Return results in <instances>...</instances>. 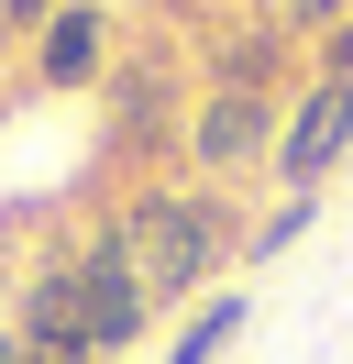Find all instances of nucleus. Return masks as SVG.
I'll use <instances>...</instances> for the list:
<instances>
[{
  "label": "nucleus",
  "mask_w": 353,
  "mask_h": 364,
  "mask_svg": "<svg viewBox=\"0 0 353 364\" xmlns=\"http://www.w3.org/2000/svg\"><path fill=\"white\" fill-rule=\"evenodd\" d=\"M122 254H132V276H144V298L166 309V298H188L199 276L221 265V254H243V232H232L221 199L188 188V199H144V210H132V221H122Z\"/></svg>",
  "instance_id": "1"
},
{
  "label": "nucleus",
  "mask_w": 353,
  "mask_h": 364,
  "mask_svg": "<svg viewBox=\"0 0 353 364\" xmlns=\"http://www.w3.org/2000/svg\"><path fill=\"white\" fill-rule=\"evenodd\" d=\"M66 309H78V353H122V342H144L154 298H144V276H132V254H122V221L88 243V265H66Z\"/></svg>",
  "instance_id": "2"
},
{
  "label": "nucleus",
  "mask_w": 353,
  "mask_h": 364,
  "mask_svg": "<svg viewBox=\"0 0 353 364\" xmlns=\"http://www.w3.org/2000/svg\"><path fill=\"white\" fill-rule=\"evenodd\" d=\"M342 155H353V89L309 77V100L287 111V133H276V155H265V166H276V188H287V199H309V188H320Z\"/></svg>",
  "instance_id": "3"
},
{
  "label": "nucleus",
  "mask_w": 353,
  "mask_h": 364,
  "mask_svg": "<svg viewBox=\"0 0 353 364\" xmlns=\"http://www.w3.org/2000/svg\"><path fill=\"white\" fill-rule=\"evenodd\" d=\"M188 155L210 166V177H232V166L276 155V100H254V89H210V100H199V122H188Z\"/></svg>",
  "instance_id": "4"
},
{
  "label": "nucleus",
  "mask_w": 353,
  "mask_h": 364,
  "mask_svg": "<svg viewBox=\"0 0 353 364\" xmlns=\"http://www.w3.org/2000/svg\"><path fill=\"white\" fill-rule=\"evenodd\" d=\"M33 77H44V89H88V77H110V11H100V0H66L56 23L33 33Z\"/></svg>",
  "instance_id": "5"
},
{
  "label": "nucleus",
  "mask_w": 353,
  "mask_h": 364,
  "mask_svg": "<svg viewBox=\"0 0 353 364\" xmlns=\"http://www.w3.org/2000/svg\"><path fill=\"white\" fill-rule=\"evenodd\" d=\"M243 320H254V298H232V287H221V298H199V320L166 342V364H210V353H232V342H243Z\"/></svg>",
  "instance_id": "6"
},
{
  "label": "nucleus",
  "mask_w": 353,
  "mask_h": 364,
  "mask_svg": "<svg viewBox=\"0 0 353 364\" xmlns=\"http://www.w3.org/2000/svg\"><path fill=\"white\" fill-rule=\"evenodd\" d=\"M276 77H287V33H232V45H221V89L276 100Z\"/></svg>",
  "instance_id": "7"
},
{
  "label": "nucleus",
  "mask_w": 353,
  "mask_h": 364,
  "mask_svg": "<svg viewBox=\"0 0 353 364\" xmlns=\"http://www.w3.org/2000/svg\"><path fill=\"white\" fill-rule=\"evenodd\" d=\"M309 221H320V210H309V199H276V210H265L254 232H243V254H287V243H298Z\"/></svg>",
  "instance_id": "8"
},
{
  "label": "nucleus",
  "mask_w": 353,
  "mask_h": 364,
  "mask_svg": "<svg viewBox=\"0 0 353 364\" xmlns=\"http://www.w3.org/2000/svg\"><path fill=\"white\" fill-rule=\"evenodd\" d=\"M320 77H331V89H353V23L320 33Z\"/></svg>",
  "instance_id": "9"
},
{
  "label": "nucleus",
  "mask_w": 353,
  "mask_h": 364,
  "mask_svg": "<svg viewBox=\"0 0 353 364\" xmlns=\"http://www.w3.org/2000/svg\"><path fill=\"white\" fill-rule=\"evenodd\" d=\"M56 11H66V0H0V33H44Z\"/></svg>",
  "instance_id": "10"
},
{
  "label": "nucleus",
  "mask_w": 353,
  "mask_h": 364,
  "mask_svg": "<svg viewBox=\"0 0 353 364\" xmlns=\"http://www.w3.org/2000/svg\"><path fill=\"white\" fill-rule=\"evenodd\" d=\"M22 364H88L78 342H22Z\"/></svg>",
  "instance_id": "11"
},
{
  "label": "nucleus",
  "mask_w": 353,
  "mask_h": 364,
  "mask_svg": "<svg viewBox=\"0 0 353 364\" xmlns=\"http://www.w3.org/2000/svg\"><path fill=\"white\" fill-rule=\"evenodd\" d=\"M0 364H22V342H11V331H0Z\"/></svg>",
  "instance_id": "12"
}]
</instances>
